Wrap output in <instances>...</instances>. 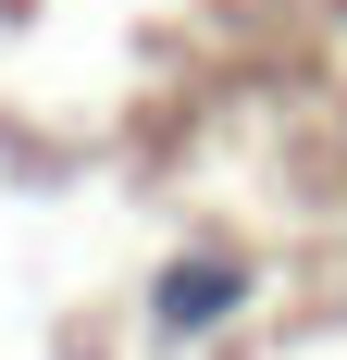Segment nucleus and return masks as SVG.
Masks as SVG:
<instances>
[{
    "mask_svg": "<svg viewBox=\"0 0 347 360\" xmlns=\"http://www.w3.org/2000/svg\"><path fill=\"white\" fill-rule=\"evenodd\" d=\"M335 25H347V0H335Z\"/></svg>",
    "mask_w": 347,
    "mask_h": 360,
    "instance_id": "2",
    "label": "nucleus"
},
{
    "mask_svg": "<svg viewBox=\"0 0 347 360\" xmlns=\"http://www.w3.org/2000/svg\"><path fill=\"white\" fill-rule=\"evenodd\" d=\"M261 298H273V261H261V249L186 236V249H162V261L137 274V335H149L162 360H186V348H223Z\"/></svg>",
    "mask_w": 347,
    "mask_h": 360,
    "instance_id": "1",
    "label": "nucleus"
}]
</instances>
